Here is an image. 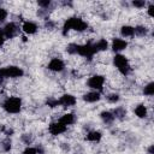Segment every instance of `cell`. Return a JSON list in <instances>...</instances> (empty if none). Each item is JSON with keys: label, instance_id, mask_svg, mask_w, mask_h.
<instances>
[{"label": "cell", "instance_id": "cell-21", "mask_svg": "<svg viewBox=\"0 0 154 154\" xmlns=\"http://www.w3.org/2000/svg\"><path fill=\"white\" fill-rule=\"evenodd\" d=\"M134 113H135L138 118H146L147 114H148V111H147V107H146L144 105H138V106L135 107Z\"/></svg>", "mask_w": 154, "mask_h": 154}, {"label": "cell", "instance_id": "cell-30", "mask_svg": "<svg viewBox=\"0 0 154 154\" xmlns=\"http://www.w3.org/2000/svg\"><path fill=\"white\" fill-rule=\"evenodd\" d=\"M131 5L134 7H137V8H143L146 6V1H138V0H134L131 2Z\"/></svg>", "mask_w": 154, "mask_h": 154}, {"label": "cell", "instance_id": "cell-16", "mask_svg": "<svg viewBox=\"0 0 154 154\" xmlns=\"http://www.w3.org/2000/svg\"><path fill=\"white\" fill-rule=\"evenodd\" d=\"M102 138V134L97 130H94V131H89L85 136V140L89 141V142H93V143H97L100 142Z\"/></svg>", "mask_w": 154, "mask_h": 154}, {"label": "cell", "instance_id": "cell-32", "mask_svg": "<svg viewBox=\"0 0 154 154\" xmlns=\"http://www.w3.org/2000/svg\"><path fill=\"white\" fill-rule=\"evenodd\" d=\"M7 16H8L7 11H6L5 8H2V7H0V23L4 22V20L7 18Z\"/></svg>", "mask_w": 154, "mask_h": 154}, {"label": "cell", "instance_id": "cell-34", "mask_svg": "<svg viewBox=\"0 0 154 154\" xmlns=\"http://www.w3.org/2000/svg\"><path fill=\"white\" fill-rule=\"evenodd\" d=\"M148 14L150 17L154 16V4H149V6H148Z\"/></svg>", "mask_w": 154, "mask_h": 154}, {"label": "cell", "instance_id": "cell-10", "mask_svg": "<svg viewBox=\"0 0 154 154\" xmlns=\"http://www.w3.org/2000/svg\"><path fill=\"white\" fill-rule=\"evenodd\" d=\"M58 101H59V106H63V107H71L77 102L76 97L72 94H64L58 99Z\"/></svg>", "mask_w": 154, "mask_h": 154}, {"label": "cell", "instance_id": "cell-19", "mask_svg": "<svg viewBox=\"0 0 154 154\" xmlns=\"http://www.w3.org/2000/svg\"><path fill=\"white\" fill-rule=\"evenodd\" d=\"M148 28L144 26V25H137V26H134V35L138 36V37H144L148 35Z\"/></svg>", "mask_w": 154, "mask_h": 154}, {"label": "cell", "instance_id": "cell-8", "mask_svg": "<svg viewBox=\"0 0 154 154\" xmlns=\"http://www.w3.org/2000/svg\"><path fill=\"white\" fill-rule=\"evenodd\" d=\"M66 130H67V126L64 125L63 123H60L59 120H58V122H53V123H51V124L48 125V131H49V134L53 135V136L61 135V134H64Z\"/></svg>", "mask_w": 154, "mask_h": 154}, {"label": "cell", "instance_id": "cell-27", "mask_svg": "<svg viewBox=\"0 0 154 154\" xmlns=\"http://www.w3.org/2000/svg\"><path fill=\"white\" fill-rule=\"evenodd\" d=\"M11 140L10 138H5L4 141H2V144H1V147H2V150L4 152H10V149H11Z\"/></svg>", "mask_w": 154, "mask_h": 154}, {"label": "cell", "instance_id": "cell-7", "mask_svg": "<svg viewBox=\"0 0 154 154\" xmlns=\"http://www.w3.org/2000/svg\"><path fill=\"white\" fill-rule=\"evenodd\" d=\"M2 31L6 38H13L19 34V26L14 22H8L2 28Z\"/></svg>", "mask_w": 154, "mask_h": 154}, {"label": "cell", "instance_id": "cell-29", "mask_svg": "<svg viewBox=\"0 0 154 154\" xmlns=\"http://www.w3.org/2000/svg\"><path fill=\"white\" fill-rule=\"evenodd\" d=\"M55 26H57L55 22H53V20H51V19L45 20V28H46L47 30H53V29H55Z\"/></svg>", "mask_w": 154, "mask_h": 154}, {"label": "cell", "instance_id": "cell-33", "mask_svg": "<svg viewBox=\"0 0 154 154\" xmlns=\"http://www.w3.org/2000/svg\"><path fill=\"white\" fill-rule=\"evenodd\" d=\"M5 41H6V37H5V35H4V31H2V28H0V47L5 43Z\"/></svg>", "mask_w": 154, "mask_h": 154}, {"label": "cell", "instance_id": "cell-6", "mask_svg": "<svg viewBox=\"0 0 154 154\" xmlns=\"http://www.w3.org/2000/svg\"><path fill=\"white\" fill-rule=\"evenodd\" d=\"M77 54L88 59V60H91L93 57L96 54L95 51H94V47H93V43L91 42H87L84 45H78V51H77Z\"/></svg>", "mask_w": 154, "mask_h": 154}, {"label": "cell", "instance_id": "cell-1", "mask_svg": "<svg viewBox=\"0 0 154 154\" xmlns=\"http://www.w3.org/2000/svg\"><path fill=\"white\" fill-rule=\"evenodd\" d=\"M88 29V23L84 22L82 18L78 17H70L65 20L64 25H63V35H66L70 30H75L78 32L85 31Z\"/></svg>", "mask_w": 154, "mask_h": 154}, {"label": "cell", "instance_id": "cell-24", "mask_svg": "<svg viewBox=\"0 0 154 154\" xmlns=\"http://www.w3.org/2000/svg\"><path fill=\"white\" fill-rule=\"evenodd\" d=\"M77 51H78V45L77 43H70V45L66 46V52L71 55L77 54Z\"/></svg>", "mask_w": 154, "mask_h": 154}, {"label": "cell", "instance_id": "cell-9", "mask_svg": "<svg viewBox=\"0 0 154 154\" xmlns=\"http://www.w3.org/2000/svg\"><path fill=\"white\" fill-rule=\"evenodd\" d=\"M47 67H48V70H51V71H53V72H61V71L65 70V64H64V61H63L61 59H59V58H53V59H51V61L48 63Z\"/></svg>", "mask_w": 154, "mask_h": 154}, {"label": "cell", "instance_id": "cell-31", "mask_svg": "<svg viewBox=\"0 0 154 154\" xmlns=\"http://www.w3.org/2000/svg\"><path fill=\"white\" fill-rule=\"evenodd\" d=\"M23 154H37V149L36 147H26L23 150Z\"/></svg>", "mask_w": 154, "mask_h": 154}, {"label": "cell", "instance_id": "cell-3", "mask_svg": "<svg viewBox=\"0 0 154 154\" xmlns=\"http://www.w3.org/2000/svg\"><path fill=\"white\" fill-rule=\"evenodd\" d=\"M113 64L114 66L118 69V71L123 75V76H128L130 72H131V66L129 64V60L125 55L120 54V53H117L113 58Z\"/></svg>", "mask_w": 154, "mask_h": 154}, {"label": "cell", "instance_id": "cell-17", "mask_svg": "<svg viewBox=\"0 0 154 154\" xmlns=\"http://www.w3.org/2000/svg\"><path fill=\"white\" fill-rule=\"evenodd\" d=\"M100 118H101V120H102L105 124H107V125H111V124L114 122V116H113V113L109 112V111H103V112H101V113H100Z\"/></svg>", "mask_w": 154, "mask_h": 154}, {"label": "cell", "instance_id": "cell-25", "mask_svg": "<svg viewBox=\"0 0 154 154\" xmlns=\"http://www.w3.org/2000/svg\"><path fill=\"white\" fill-rule=\"evenodd\" d=\"M46 105H47L48 107H51V108H54V107L59 106V101H58V99H55V97H48L47 101H46Z\"/></svg>", "mask_w": 154, "mask_h": 154}, {"label": "cell", "instance_id": "cell-13", "mask_svg": "<svg viewBox=\"0 0 154 154\" xmlns=\"http://www.w3.org/2000/svg\"><path fill=\"white\" fill-rule=\"evenodd\" d=\"M82 99H83L85 102H90V103H93V102H97V101L101 99V94H100L99 91L91 90V91L85 93V94L83 95Z\"/></svg>", "mask_w": 154, "mask_h": 154}, {"label": "cell", "instance_id": "cell-26", "mask_svg": "<svg viewBox=\"0 0 154 154\" xmlns=\"http://www.w3.org/2000/svg\"><path fill=\"white\" fill-rule=\"evenodd\" d=\"M120 100V96H119V94H116V93H113V94H109V95H107V101L109 102V103H116V102H118Z\"/></svg>", "mask_w": 154, "mask_h": 154}, {"label": "cell", "instance_id": "cell-22", "mask_svg": "<svg viewBox=\"0 0 154 154\" xmlns=\"http://www.w3.org/2000/svg\"><path fill=\"white\" fill-rule=\"evenodd\" d=\"M37 5L42 8V10H48V11H52L51 8H53V4L51 0H38L37 1Z\"/></svg>", "mask_w": 154, "mask_h": 154}, {"label": "cell", "instance_id": "cell-12", "mask_svg": "<svg viewBox=\"0 0 154 154\" xmlns=\"http://www.w3.org/2000/svg\"><path fill=\"white\" fill-rule=\"evenodd\" d=\"M22 30L28 35H32V34H36V31L38 30V26L36 23H34L31 20H25L22 25Z\"/></svg>", "mask_w": 154, "mask_h": 154}, {"label": "cell", "instance_id": "cell-14", "mask_svg": "<svg viewBox=\"0 0 154 154\" xmlns=\"http://www.w3.org/2000/svg\"><path fill=\"white\" fill-rule=\"evenodd\" d=\"M76 120H77V118H76V116H75L73 113H65V114H63V116L59 118V122L63 123V124L66 125V126L75 124Z\"/></svg>", "mask_w": 154, "mask_h": 154}, {"label": "cell", "instance_id": "cell-2", "mask_svg": "<svg viewBox=\"0 0 154 154\" xmlns=\"http://www.w3.org/2000/svg\"><path fill=\"white\" fill-rule=\"evenodd\" d=\"M2 108L10 114H17L22 109V100L18 96H10L2 102Z\"/></svg>", "mask_w": 154, "mask_h": 154}, {"label": "cell", "instance_id": "cell-5", "mask_svg": "<svg viewBox=\"0 0 154 154\" xmlns=\"http://www.w3.org/2000/svg\"><path fill=\"white\" fill-rule=\"evenodd\" d=\"M103 84H105V77L101 76V75H94V76L89 77L88 81H87V85L90 89H93L95 91H99V93L102 91Z\"/></svg>", "mask_w": 154, "mask_h": 154}, {"label": "cell", "instance_id": "cell-20", "mask_svg": "<svg viewBox=\"0 0 154 154\" xmlns=\"http://www.w3.org/2000/svg\"><path fill=\"white\" fill-rule=\"evenodd\" d=\"M120 35L123 37H132L134 35V26L131 25H123L120 28Z\"/></svg>", "mask_w": 154, "mask_h": 154}, {"label": "cell", "instance_id": "cell-11", "mask_svg": "<svg viewBox=\"0 0 154 154\" xmlns=\"http://www.w3.org/2000/svg\"><path fill=\"white\" fill-rule=\"evenodd\" d=\"M126 47H128V42H126L125 40H123V38H119V37L113 38L112 45H111V48H112L113 52H116V53H119V52L124 51Z\"/></svg>", "mask_w": 154, "mask_h": 154}, {"label": "cell", "instance_id": "cell-36", "mask_svg": "<svg viewBox=\"0 0 154 154\" xmlns=\"http://www.w3.org/2000/svg\"><path fill=\"white\" fill-rule=\"evenodd\" d=\"M153 144L152 146H149V148H148V154H154V150H153Z\"/></svg>", "mask_w": 154, "mask_h": 154}, {"label": "cell", "instance_id": "cell-28", "mask_svg": "<svg viewBox=\"0 0 154 154\" xmlns=\"http://www.w3.org/2000/svg\"><path fill=\"white\" fill-rule=\"evenodd\" d=\"M20 140H22L25 144H30V143L32 142V140H34V138H32V136H31L30 134H24V135H22V136H20Z\"/></svg>", "mask_w": 154, "mask_h": 154}, {"label": "cell", "instance_id": "cell-35", "mask_svg": "<svg viewBox=\"0 0 154 154\" xmlns=\"http://www.w3.org/2000/svg\"><path fill=\"white\" fill-rule=\"evenodd\" d=\"M36 149H37V154H45V149L42 146H37Z\"/></svg>", "mask_w": 154, "mask_h": 154}, {"label": "cell", "instance_id": "cell-4", "mask_svg": "<svg viewBox=\"0 0 154 154\" xmlns=\"http://www.w3.org/2000/svg\"><path fill=\"white\" fill-rule=\"evenodd\" d=\"M24 75V71L22 67L19 66H5V67H0V78L5 79V78H18L22 77Z\"/></svg>", "mask_w": 154, "mask_h": 154}, {"label": "cell", "instance_id": "cell-23", "mask_svg": "<svg viewBox=\"0 0 154 154\" xmlns=\"http://www.w3.org/2000/svg\"><path fill=\"white\" fill-rule=\"evenodd\" d=\"M143 94L147 95V96H152V95H154V82H149V83L144 87V89H143Z\"/></svg>", "mask_w": 154, "mask_h": 154}, {"label": "cell", "instance_id": "cell-15", "mask_svg": "<svg viewBox=\"0 0 154 154\" xmlns=\"http://www.w3.org/2000/svg\"><path fill=\"white\" fill-rule=\"evenodd\" d=\"M93 47H94L95 53L106 51V49L108 48V41H107L106 38H100V40H97L95 43H93Z\"/></svg>", "mask_w": 154, "mask_h": 154}, {"label": "cell", "instance_id": "cell-18", "mask_svg": "<svg viewBox=\"0 0 154 154\" xmlns=\"http://www.w3.org/2000/svg\"><path fill=\"white\" fill-rule=\"evenodd\" d=\"M112 113H113V116H114V119H119V120H123V119H125V117H126V109L124 108V107H122V106H118V107H116L113 111H112Z\"/></svg>", "mask_w": 154, "mask_h": 154}]
</instances>
